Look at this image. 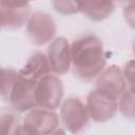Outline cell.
I'll list each match as a JSON object with an SVG mask.
<instances>
[{
    "label": "cell",
    "mask_w": 135,
    "mask_h": 135,
    "mask_svg": "<svg viewBox=\"0 0 135 135\" xmlns=\"http://www.w3.org/2000/svg\"><path fill=\"white\" fill-rule=\"evenodd\" d=\"M107 65L102 42L95 34H84L71 43V71L75 78L90 82Z\"/></svg>",
    "instance_id": "1"
},
{
    "label": "cell",
    "mask_w": 135,
    "mask_h": 135,
    "mask_svg": "<svg viewBox=\"0 0 135 135\" xmlns=\"http://www.w3.org/2000/svg\"><path fill=\"white\" fill-rule=\"evenodd\" d=\"M59 128V116L54 110L35 107L25 112L19 134H55Z\"/></svg>",
    "instance_id": "2"
},
{
    "label": "cell",
    "mask_w": 135,
    "mask_h": 135,
    "mask_svg": "<svg viewBox=\"0 0 135 135\" xmlns=\"http://www.w3.org/2000/svg\"><path fill=\"white\" fill-rule=\"evenodd\" d=\"M60 119L65 131L72 134L83 132L90 123L85 103L78 96H70L60 104Z\"/></svg>",
    "instance_id": "3"
},
{
    "label": "cell",
    "mask_w": 135,
    "mask_h": 135,
    "mask_svg": "<svg viewBox=\"0 0 135 135\" xmlns=\"http://www.w3.org/2000/svg\"><path fill=\"white\" fill-rule=\"evenodd\" d=\"M64 95V86L59 75L49 73L42 76L36 85V105L49 110H56L60 107Z\"/></svg>",
    "instance_id": "4"
},
{
    "label": "cell",
    "mask_w": 135,
    "mask_h": 135,
    "mask_svg": "<svg viewBox=\"0 0 135 135\" xmlns=\"http://www.w3.org/2000/svg\"><path fill=\"white\" fill-rule=\"evenodd\" d=\"M25 33L33 44L42 46L55 38L57 33L56 22L50 14L35 11L30 15L25 23Z\"/></svg>",
    "instance_id": "5"
},
{
    "label": "cell",
    "mask_w": 135,
    "mask_h": 135,
    "mask_svg": "<svg viewBox=\"0 0 135 135\" xmlns=\"http://www.w3.org/2000/svg\"><path fill=\"white\" fill-rule=\"evenodd\" d=\"M38 80L24 77L18 72V76L12 86L8 95L7 103L19 113L27 112L37 107L35 99V91Z\"/></svg>",
    "instance_id": "6"
},
{
    "label": "cell",
    "mask_w": 135,
    "mask_h": 135,
    "mask_svg": "<svg viewBox=\"0 0 135 135\" xmlns=\"http://www.w3.org/2000/svg\"><path fill=\"white\" fill-rule=\"evenodd\" d=\"M32 7L28 0H0V26L15 31L25 25Z\"/></svg>",
    "instance_id": "7"
},
{
    "label": "cell",
    "mask_w": 135,
    "mask_h": 135,
    "mask_svg": "<svg viewBox=\"0 0 135 135\" xmlns=\"http://www.w3.org/2000/svg\"><path fill=\"white\" fill-rule=\"evenodd\" d=\"M85 105L90 118L95 122H105L113 119L118 112V100L93 89L86 96Z\"/></svg>",
    "instance_id": "8"
},
{
    "label": "cell",
    "mask_w": 135,
    "mask_h": 135,
    "mask_svg": "<svg viewBox=\"0 0 135 135\" xmlns=\"http://www.w3.org/2000/svg\"><path fill=\"white\" fill-rule=\"evenodd\" d=\"M46 58L52 73L64 75L71 70V44L64 37L54 38L46 50Z\"/></svg>",
    "instance_id": "9"
},
{
    "label": "cell",
    "mask_w": 135,
    "mask_h": 135,
    "mask_svg": "<svg viewBox=\"0 0 135 135\" xmlns=\"http://www.w3.org/2000/svg\"><path fill=\"white\" fill-rule=\"evenodd\" d=\"M95 79V89L117 100L128 88L122 71L114 64L104 68Z\"/></svg>",
    "instance_id": "10"
},
{
    "label": "cell",
    "mask_w": 135,
    "mask_h": 135,
    "mask_svg": "<svg viewBox=\"0 0 135 135\" xmlns=\"http://www.w3.org/2000/svg\"><path fill=\"white\" fill-rule=\"evenodd\" d=\"M78 13L94 22L109 18L115 8L114 0H75Z\"/></svg>",
    "instance_id": "11"
},
{
    "label": "cell",
    "mask_w": 135,
    "mask_h": 135,
    "mask_svg": "<svg viewBox=\"0 0 135 135\" xmlns=\"http://www.w3.org/2000/svg\"><path fill=\"white\" fill-rule=\"evenodd\" d=\"M22 76L39 80L42 76L51 73V68L46 58V55L37 52L34 53L25 62L24 66L18 71Z\"/></svg>",
    "instance_id": "12"
},
{
    "label": "cell",
    "mask_w": 135,
    "mask_h": 135,
    "mask_svg": "<svg viewBox=\"0 0 135 135\" xmlns=\"http://www.w3.org/2000/svg\"><path fill=\"white\" fill-rule=\"evenodd\" d=\"M18 113L13 108L0 109V135L19 134L21 119Z\"/></svg>",
    "instance_id": "13"
},
{
    "label": "cell",
    "mask_w": 135,
    "mask_h": 135,
    "mask_svg": "<svg viewBox=\"0 0 135 135\" xmlns=\"http://www.w3.org/2000/svg\"><path fill=\"white\" fill-rule=\"evenodd\" d=\"M18 76V71L13 68H0V98L7 102L12 86Z\"/></svg>",
    "instance_id": "14"
},
{
    "label": "cell",
    "mask_w": 135,
    "mask_h": 135,
    "mask_svg": "<svg viewBox=\"0 0 135 135\" xmlns=\"http://www.w3.org/2000/svg\"><path fill=\"white\" fill-rule=\"evenodd\" d=\"M118 110L123 117L134 120V89L127 88L118 98Z\"/></svg>",
    "instance_id": "15"
},
{
    "label": "cell",
    "mask_w": 135,
    "mask_h": 135,
    "mask_svg": "<svg viewBox=\"0 0 135 135\" xmlns=\"http://www.w3.org/2000/svg\"><path fill=\"white\" fill-rule=\"evenodd\" d=\"M52 6L62 16H70L78 13L75 0H52Z\"/></svg>",
    "instance_id": "16"
},
{
    "label": "cell",
    "mask_w": 135,
    "mask_h": 135,
    "mask_svg": "<svg viewBox=\"0 0 135 135\" xmlns=\"http://www.w3.org/2000/svg\"><path fill=\"white\" fill-rule=\"evenodd\" d=\"M122 71V75L126 79V82H127V85L128 88H133V74H134V69H133V60L131 59L130 61H128L124 66H123V70Z\"/></svg>",
    "instance_id": "17"
},
{
    "label": "cell",
    "mask_w": 135,
    "mask_h": 135,
    "mask_svg": "<svg viewBox=\"0 0 135 135\" xmlns=\"http://www.w3.org/2000/svg\"><path fill=\"white\" fill-rule=\"evenodd\" d=\"M115 1V0H114ZM116 1H119V2H126V3H130V2H133L134 0H116Z\"/></svg>",
    "instance_id": "18"
},
{
    "label": "cell",
    "mask_w": 135,
    "mask_h": 135,
    "mask_svg": "<svg viewBox=\"0 0 135 135\" xmlns=\"http://www.w3.org/2000/svg\"><path fill=\"white\" fill-rule=\"evenodd\" d=\"M0 30H1V26H0Z\"/></svg>",
    "instance_id": "19"
},
{
    "label": "cell",
    "mask_w": 135,
    "mask_h": 135,
    "mask_svg": "<svg viewBox=\"0 0 135 135\" xmlns=\"http://www.w3.org/2000/svg\"><path fill=\"white\" fill-rule=\"evenodd\" d=\"M28 1H31V0H28Z\"/></svg>",
    "instance_id": "20"
},
{
    "label": "cell",
    "mask_w": 135,
    "mask_h": 135,
    "mask_svg": "<svg viewBox=\"0 0 135 135\" xmlns=\"http://www.w3.org/2000/svg\"><path fill=\"white\" fill-rule=\"evenodd\" d=\"M0 68H1V66H0Z\"/></svg>",
    "instance_id": "21"
}]
</instances>
